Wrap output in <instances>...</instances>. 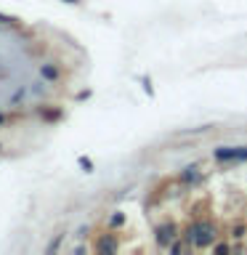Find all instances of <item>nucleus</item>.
Instances as JSON below:
<instances>
[{
	"mask_svg": "<svg viewBox=\"0 0 247 255\" xmlns=\"http://www.w3.org/2000/svg\"><path fill=\"white\" fill-rule=\"evenodd\" d=\"M218 239V226L207 218H199L194 221L191 226L183 229V242H186L191 250H207V247L215 245Z\"/></svg>",
	"mask_w": 247,
	"mask_h": 255,
	"instance_id": "obj_1",
	"label": "nucleus"
},
{
	"mask_svg": "<svg viewBox=\"0 0 247 255\" xmlns=\"http://www.w3.org/2000/svg\"><path fill=\"white\" fill-rule=\"evenodd\" d=\"M213 157L218 162H247V146H218Z\"/></svg>",
	"mask_w": 247,
	"mask_h": 255,
	"instance_id": "obj_2",
	"label": "nucleus"
},
{
	"mask_svg": "<svg viewBox=\"0 0 247 255\" xmlns=\"http://www.w3.org/2000/svg\"><path fill=\"white\" fill-rule=\"evenodd\" d=\"M178 237H181V229L175 226L173 221H165V223H159V226L154 229V239H157L159 247H170V242L178 239Z\"/></svg>",
	"mask_w": 247,
	"mask_h": 255,
	"instance_id": "obj_3",
	"label": "nucleus"
},
{
	"mask_svg": "<svg viewBox=\"0 0 247 255\" xmlns=\"http://www.w3.org/2000/svg\"><path fill=\"white\" fill-rule=\"evenodd\" d=\"M117 247H120V242L115 239V234H104L99 242H96V250L99 253H117Z\"/></svg>",
	"mask_w": 247,
	"mask_h": 255,
	"instance_id": "obj_4",
	"label": "nucleus"
},
{
	"mask_svg": "<svg viewBox=\"0 0 247 255\" xmlns=\"http://www.w3.org/2000/svg\"><path fill=\"white\" fill-rule=\"evenodd\" d=\"M199 181H202V170L197 165H189L181 170V183H199Z\"/></svg>",
	"mask_w": 247,
	"mask_h": 255,
	"instance_id": "obj_5",
	"label": "nucleus"
},
{
	"mask_svg": "<svg viewBox=\"0 0 247 255\" xmlns=\"http://www.w3.org/2000/svg\"><path fill=\"white\" fill-rule=\"evenodd\" d=\"M40 77L48 80V83H56V80L61 77L59 67H53V64H40Z\"/></svg>",
	"mask_w": 247,
	"mask_h": 255,
	"instance_id": "obj_6",
	"label": "nucleus"
},
{
	"mask_svg": "<svg viewBox=\"0 0 247 255\" xmlns=\"http://www.w3.org/2000/svg\"><path fill=\"white\" fill-rule=\"evenodd\" d=\"M0 24H5V27H19V19L16 16H8V13H0Z\"/></svg>",
	"mask_w": 247,
	"mask_h": 255,
	"instance_id": "obj_7",
	"label": "nucleus"
},
{
	"mask_svg": "<svg viewBox=\"0 0 247 255\" xmlns=\"http://www.w3.org/2000/svg\"><path fill=\"white\" fill-rule=\"evenodd\" d=\"M123 223H125V215H123V213H115V215L109 218V229H120Z\"/></svg>",
	"mask_w": 247,
	"mask_h": 255,
	"instance_id": "obj_8",
	"label": "nucleus"
},
{
	"mask_svg": "<svg viewBox=\"0 0 247 255\" xmlns=\"http://www.w3.org/2000/svg\"><path fill=\"white\" fill-rule=\"evenodd\" d=\"M167 250H170L173 255H178V253H183V250H186V245H183V242H178V239H173V242H170V247H167Z\"/></svg>",
	"mask_w": 247,
	"mask_h": 255,
	"instance_id": "obj_9",
	"label": "nucleus"
},
{
	"mask_svg": "<svg viewBox=\"0 0 247 255\" xmlns=\"http://www.w3.org/2000/svg\"><path fill=\"white\" fill-rule=\"evenodd\" d=\"M210 250H213V253H231V245H226V242H218V245H213Z\"/></svg>",
	"mask_w": 247,
	"mask_h": 255,
	"instance_id": "obj_10",
	"label": "nucleus"
},
{
	"mask_svg": "<svg viewBox=\"0 0 247 255\" xmlns=\"http://www.w3.org/2000/svg\"><path fill=\"white\" fill-rule=\"evenodd\" d=\"M61 237H64V234H59V237H56L51 245H48V253H56V250H59V245H61Z\"/></svg>",
	"mask_w": 247,
	"mask_h": 255,
	"instance_id": "obj_11",
	"label": "nucleus"
},
{
	"mask_svg": "<svg viewBox=\"0 0 247 255\" xmlns=\"http://www.w3.org/2000/svg\"><path fill=\"white\" fill-rule=\"evenodd\" d=\"M80 165H83V170H85V173H91V170H93V162H91V159H85V157H80Z\"/></svg>",
	"mask_w": 247,
	"mask_h": 255,
	"instance_id": "obj_12",
	"label": "nucleus"
},
{
	"mask_svg": "<svg viewBox=\"0 0 247 255\" xmlns=\"http://www.w3.org/2000/svg\"><path fill=\"white\" fill-rule=\"evenodd\" d=\"M245 234H247V229H242V226H237V229H234V237H237V239H239V237H245Z\"/></svg>",
	"mask_w": 247,
	"mask_h": 255,
	"instance_id": "obj_13",
	"label": "nucleus"
},
{
	"mask_svg": "<svg viewBox=\"0 0 247 255\" xmlns=\"http://www.w3.org/2000/svg\"><path fill=\"white\" fill-rule=\"evenodd\" d=\"M64 3H69V5H77V3H80V0H64Z\"/></svg>",
	"mask_w": 247,
	"mask_h": 255,
	"instance_id": "obj_14",
	"label": "nucleus"
},
{
	"mask_svg": "<svg viewBox=\"0 0 247 255\" xmlns=\"http://www.w3.org/2000/svg\"><path fill=\"white\" fill-rule=\"evenodd\" d=\"M0 125H5V115H3V112H0Z\"/></svg>",
	"mask_w": 247,
	"mask_h": 255,
	"instance_id": "obj_15",
	"label": "nucleus"
},
{
	"mask_svg": "<svg viewBox=\"0 0 247 255\" xmlns=\"http://www.w3.org/2000/svg\"><path fill=\"white\" fill-rule=\"evenodd\" d=\"M0 149H3V146H0Z\"/></svg>",
	"mask_w": 247,
	"mask_h": 255,
	"instance_id": "obj_16",
	"label": "nucleus"
}]
</instances>
